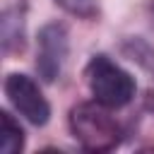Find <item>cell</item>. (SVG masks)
I'll return each mask as SVG.
<instances>
[{
    "instance_id": "obj_6",
    "label": "cell",
    "mask_w": 154,
    "mask_h": 154,
    "mask_svg": "<svg viewBox=\"0 0 154 154\" xmlns=\"http://www.w3.org/2000/svg\"><path fill=\"white\" fill-rule=\"evenodd\" d=\"M58 5H63L67 12L79 14V17H91L96 12V2L94 0H55Z\"/></svg>"
},
{
    "instance_id": "obj_4",
    "label": "cell",
    "mask_w": 154,
    "mask_h": 154,
    "mask_svg": "<svg viewBox=\"0 0 154 154\" xmlns=\"http://www.w3.org/2000/svg\"><path fill=\"white\" fill-rule=\"evenodd\" d=\"M67 55V34L60 24H48L38 31V60L36 67L46 82H53L60 75L63 60Z\"/></svg>"
},
{
    "instance_id": "obj_5",
    "label": "cell",
    "mask_w": 154,
    "mask_h": 154,
    "mask_svg": "<svg viewBox=\"0 0 154 154\" xmlns=\"http://www.w3.org/2000/svg\"><path fill=\"white\" fill-rule=\"evenodd\" d=\"M22 147H24V130L7 111H0V152L17 154L22 152Z\"/></svg>"
},
{
    "instance_id": "obj_3",
    "label": "cell",
    "mask_w": 154,
    "mask_h": 154,
    "mask_svg": "<svg viewBox=\"0 0 154 154\" xmlns=\"http://www.w3.org/2000/svg\"><path fill=\"white\" fill-rule=\"evenodd\" d=\"M5 94H7L10 103L14 106V111L19 116H24L31 125H46L48 123L51 106L31 77L19 75V72L7 75L5 77Z\"/></svg>"
},
{
    "instance_id": "obj_2",
    "label": "cell",
    "mask_w": 154,
    "mask_h": 154,
    "mask_svg": "<svg viewBox=\"0 0 154 154\" xmlns=\"http://www.w3.org/2000/svg\"><path fill=\"white\" fill-rule=\"evenodd\" d=\"M87 84L94 101L106 108H120L135 96V77L106 55H94L87 65Z\"/></svg>"
},
{
    "instance_id": "obj_7",
    "label": "cell",
    "mask_w": 154,
    "mask_h": 154,
    "mask_svg": "<svg viewBox=\"0 0 154 154\" xmlns=\"http://www.w3.org/2000/svg\"><path fill=\"white\" fill-rule=\"evenodd\" d=\"M152 10H154V0H152Z\"/></svg>"
},
{
    "instance_id": "obj_1",
    "label": "cell",
    "mask_w": 154,
    "mask_h": 154,
    "mask_svg": "<svg viewBox=\"0 0 154 154\" xmlns=\"http://www.w3.org/2000/svg\"><path fill=\"white\" fill-rule=\"evenodd\" d=\"M70 130L89 152H111L120 142V125L99 101L75 106L70 111Z\"/></svg>"
}]
</instances>
